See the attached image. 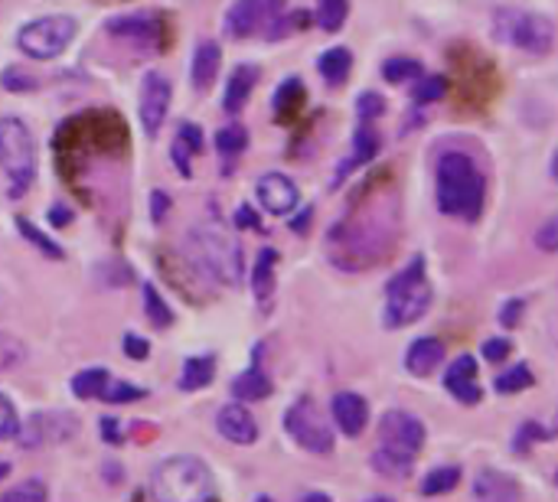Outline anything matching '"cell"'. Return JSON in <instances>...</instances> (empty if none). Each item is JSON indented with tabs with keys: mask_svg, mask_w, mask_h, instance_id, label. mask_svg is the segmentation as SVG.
Returning <instances> with one entry per match:
<instances>
[{
	"mask_svg": "<svg viewBox=\"0 0 558 502\" xmlns=\"http://www.w3.org/2000/svg\"><path fill=\"white\" fill-rule=\"evenodd\" d=\"M392 238H396V206L386 216H376V209L369 212V219L347 216L330 232V258L343 271H366L369 265L389 255Z\"/></svg>",
	"mask_w": 558,
	"mask_h": 502,
	"instance_id": "1",
	"label": "cell"
},
{
	"mask_svg": "<svg viewBox=\"0 0 558 502\" xmlns=\"http://www.w3.org/2000/svg\"><path fill=\"white\" fill-rule=\"evenodd\" d=\"M435 196L445 216L461 219V222H477L487 203V180L477 160L464 150L445 154L435 170Z\"/></svg>",
	"mask_w": 558,
	"mask_h": 502,
	"instance_id": "2",
	"label": "cell"
},
{
	"mask_svg": "<svg viewBox=\"0 0 558 502\" xmlns=\"http://www.w3.org/2000/svg\"><path fill=\"white\" fill-rule=\"evenodd\" d=\"M186 258L190 265L206 274L216 284L235 287L245 274V261H242V245L239 238L222 229L219 222H199L186 232Z\"/></svg>",
	"mask_w": 558,
	"mask_h": 502,
	"instance_id": "3",
	"label": "cell"
},
{
	"mask_svg": "<svg viewBox=\"0 0 558 502\" xmlns=\"http://www.w3.org/2000/svg\"><path fill=\"white\" fill-rule=\"evenodd\" d=\"M150 497L160 502H206L216 500L213 470L190 454L167 457L150 470Z\"/></svg>",
	"mask_w": 558,
	"mask_h": 502,
	"instance_id": "4",
	"label": "cell"
},
{
	"mask_svg": "<svg viewBox=\"0 0 558 502\" xmlns=\"http://www.w3.org/2000/svg\"><path fill=\"white\" fill-rule=\"evenodd\" d=\"M435 301L432 281L425 274V258L415 255L389 284H386V330H402L409 323H418Z\"/></svg>",
	"mask_w": 558,
	"mask_h": 502,
	"instance_id": "5",
	"label": "cell"
},
{
	"mask_svg": "<svg viewBox=\"0 0 558 502\" xmlns=\"http://www.w3.org/2000/svg\"><path fill=\"white\" fill-rule=\"evenodd\" d=\"M0 170L7 173V196L23 199L36 180V140L23 118H0Z\"/></svg>",
	"mask_w": 558,
	"mask_h": 502,
	"instance_id": "6",
	"label": "cell"
},
{
	"mask_svg": "<svg viewBox=\"0 0 558 502\" xmlns=\"http://www.w3.org/2000/svg\"><path fill=\"white\" fill-rule=\"evenodd\" d=\"M494 33L500 42H510L530 56H549L556 46V23L536 10L500 7L494 13Z\"/></svg>",
	"mask_w": 558,
	"mask_h": 502,
	"instance_id": "7",
	"label": "cell"
},
{
	"mask_svg": "<svg viewBox=\"0 0 558 502\" xmlns=\"http://www.w3.org/2000/svg\"><path fill=\"white\" fill-rule=\"evenodd\" d=\"M75 33H78L75 16H69V13H52V16H39V20H29L26 26H20L16 46H20L23 56L43 59V62H46V59H59V56L72 46Z\"/></svg>",
	"mask_w": 558,
	"mask_h": 502,
	"instance_id": "8",
	"label": "cell"
},
{
	"mask_svg": "<svg viewBox=\"0 0 558 502\" xmlns=\"http://www.w3.org/2000/svg\"><path fill=\"white\" fill-rule=\"evenodd\" d=\"M284 431L307 454H333V444H337L333 428L324 421V415L317 412L311 399H298L284 412Z\"/></svg>",
	"mask_w": 558,
	"mask_h": 502,
	"instance_id": "9",
	"label": "cell"
},
{
	"mask_svg": "<svg viewBox=\"0 0 558 502\" xmlns=\"http://www.w3.org/2000/svg\"><path fill=\"white\" fill-rule=\"evenodd\" d=\"M78 434V418L69 412H36L29 415L26 425L16 428V441L20 448L33 451V448H46V444H62L72 441Z\"/></svg>",
	"mask_w": 558,
	"mask_h": 502,
	"instance_id": "10",
	"label": "cell"
},
{
	"mask_svg": "<svg viewBox=\"0 0 558 502\" xmlns=\"http://www.w3.org/2000/svg\"><path fill=\"white\" fill-rule=\"evenodd\" d=\"M170 101H173V85L163 72L150 69L144 72L141 78V98H137V118H141V127L147 137H157L163 121H167V111H170Z\"/></svg>",
	"mask_w": 558,
	"mask_h": 502,
	"instance_id": "11",
	"label": "cell"
},
{
	"mask_svg": "<svg viewBox=\"0 0 558 502\" xmlns=\"http://www.w3.org/2000/svg\"><path fill=\"white\" fill-rule=\"evenodd\" d=\"M379 444L392 448L399 454L418 457V451L425 448V425L418 415L405 412V408H392L379 418Z\"/></svg>",
	"mask_w": 558,
	"mask_h": 502,
	"instance_id": "12",
	"label": "cell"
},
{
	"mask_svg": "<svg viewBox=\"0 0 558 502\" xmlns=\"http://www.w3.org/2000/svg\"><path fill=\"white\" fill-rule=\"evenodd\" d=\"M281 10L284 0H235L226 13V33L232 39H248L262 33Z\"/></svg>",
	"mask_w": 558,
	"mask_h": 502,
	"instance_id": "13",
	"label": "cell"
},
{
	"mask_svg": "<svg viewBox=\"0 0 558 502\" xmlns=\"http://www.w3.org/2000/svg\"><path fill=\"white\" fill-rule=\"evenodd\" d=\"M255 196H258V206L268 212V216H291L301 203V193H298V183L288 176V173H265L258 183H255Z\"/></svg>",
	"mask_w": 558,
	"mask_h": 502,
	"instance_id": "14",
	"label": "cell"
},
{
	"mask_svg": "<svg viewBox=\"0 0 558 502\" xmlns=\"http://www.w3.org/2000/svg\"><path fill=\"white\" fill-rule=\"evenodd\" d=\"M445 389L461 405H481L484 402V385L477 379V359L474 356H458L445 372Z\"/></svg>",
	"mask_w": 558,
	"mask_h": 502,
	"instance_id": "15",
	"label": "cell"
},
{
	"mask_svg": "<svg viewBox=\"0 0 558 502\" xmlns=\"http://www.w3.org/2000/svg\"><path fill=\"white\" fill-rule=\"evenodd\" d=\"M216 428H219V434H222L229 444H239V448H248V444L258 441V421H255V415H252L242 402L226 405V408L216 415Z\"/></svg>",
	"mask_w": 558,
	"mask_h": 502,
	"instance_id": "16",
	"label": "cell"
},
{
	"mask_svg": "<svg viewBox=\"0 0 558 502\" xmlns=\"http://www.w3.org/2000/svg\"><path fill=\"white\" fill-rule=\"evenodd\" d=\"M333 421H337V428L347 434V438H360L363 431H366V425H369V405H366V399L363 395H356V392H340L337 399H333Z\"/></svg>",
	"mask_w": 558,
	"mask_h": 502,
	"instance_id": "17",
	"label": "cell"
},
{
	"mask_svg": "<svg viewBox=\"0 0 558 502\" xmlns=\"http://www.w3.org/2000/svg\"><path fill=\"white\" fill-rule=\"evenodd\" d=\"M258 78H262V69H258V65H252V62L235 65L232 75H229V82H226V91H222V108H226L229 114H239V111L248 105V98H252Z\"/></svg>",
	"mask_w": 558,
	"mask_h": 502,
	"instance_id": "18",
	"label": "cell"
},
{
	"mask_svg": "<svg viewBox=\"0 0 558 502\" xmlns=\"http://www.w3.org/2000/svg\"><path fill=\"white\" fill-rule=\"evenodd\" d=\"M379 150H383L379 131H376L369 121H360V124H356V134H353V157H350V160H343V167L337 170V183H340L347 173H353L356 167L373 163V160L379 157Z\"/></svg>",
	"mask_w": 558,
	"mask_h": 502,
	"instance_id": "19",
	"label": "cell"
},
{
	"mask_svg": "<svg viewBox=\"0 0 558 502\" xmlns=\"http://www.w3.org/2000/svg\"><path fill=\"white\" fill-rule=\"evenodd\" d=\"M219 62H222V49H219V42L203 39V42L193 49L190 82H193V88H196V91H206V88L216 82V75H219Z\"/></svg>",
	"mask_w": 558,
	"mask_h": 502,
	"instance_id": "20",
	"label": "cell"
},
{
	"mask_svg": "<svg viewBox=\"0 0 558 502\" xmlns=\"http://www.w3.org/2000/svg\"><path fill=\"white\" fill-rule=\"evenodd\" d=\"M441 363H445V346H441V340H435V336L415 340V343L409 346V353H405V369H409V376H415V379L432 376Z\"/></svg>",
	"mask_w": 558,
	"mask_h": 502,
	"instance_id": "21",
	"label": "cell"
},
{
	"mask_svg": "<svg viewBox=\"0 0 558 502\" xmlns=\"http://www.w3.org/2000/svg\"><path fill=\"white\" fill-rule=\"evenodd\" d=\"M474 497L484 502H517L523 497L520 483L500 470H481L474 480Z\"/></svg>",
	"mask_w": 558,
	"mask_h": 502,
	"instance_id": "22",
	"label": "cell"
},
{
	"mask_svg": "<svg viewBox=\"0 0 558 502\" xmlns=\"http://www.w3.org/2000/svg\"><path fill=\"white\" fill-rule=\"evenodd\" d=\"M199 150H203V131H199V124L183 121L180 131H177V137H173V144H170V157H173L180 176H193V167L190 163H193V157Z\"/></svg>",
	"mask_w": 558,
	"mask_h": 502,
	"instance_id": "23",
	"label": "cell"
},
{
	"mask_svg": "<svg viewBox=\"0 0 558 502\" xmlns=\"http://www.w3.org/2000/svg\"><path fill=\"white\" fill-rule=\"evenodd\" d=\"M108 29L114 36H124V39H137V42H150V39H160V16L154 13H131V16H118V20H108Z\"/></svg>",
	"mask_w": 558,
	"mask_h": 502,
	"instance_id": "24",
	"label": "cell"
},
{
	"mask_svg": "<svg viewBox=\"0 0 558 502\" xmlns=\"http://www.w3.org/2000/svg\"><path fill=\"white\" fill-rule=\"evenodd\" d=\"M415 461L418 457H409V454H399L392 448H376L373 457H369V467L383 477V480H409L412 470H415Z\"/></svg>",
	"mask_w": 558,
	"mask_h": 502,
	"instance_id": "25",
	"label": "cell"
},
{
	"mask_svg": "<svg viewBox=\"0 0 558 502\" xmlns=\"http://www.w3.org/2000/svg\"><path fill=\"white\" fill-rule=\"evenodd\" d=\"M304 101H307V88H304V82L301 78H284L281 85H278V91H275V98H271V108H275V118L278 121H294L298 114H301V108H304Z\"/></svg>",
	"mask_w": 558,
	"mask_h": 502,
	"instance_id": "26",
	"label": "cell"
},
{
	"mask_svg": "<svg viewBox=\"0 0 558 502\" xmlns=\"http://www.w3.org/2000/svg\"><path fill=\"white\" fill-rule=\"evenodd\" d=\"M275 265H278V252L275 248H262L255 255V268H252V294L262 307H268L271 294H275Z\"/></svg>",
	"mask_w": 558,
	"mask_h": 502,
	"instance_id": "27",
	"label": "cell"
},
{
	"mask_svg": "<svg viewBox=\"0 0 558 502\" xmlns=\"http://www.w3.org/2000/svg\"><path fill=\"white\" fill-rule=\"evenodd\" d=\"M317 72L324 75V82L327 85H343L347 78H350V72H353V52L347 49V46H333V49H327V52H320V59H317Z\"/></svg>",
	"mask_w": 558,
	"mask_h": 502,
	"instance_id": "28",
	"label": "cell"
},
{
	"mask_svg": "<svg viewBox=\"0 0 558 502\" xmlns=\"http://www.w3.org/2000/svg\"><path fill=\"white\" fill-rule=\"evenodd\" d=\"M213 379H216V356H193V359L183 363V372H180V382L177 385L183 392H199Z\"/></svg>",
	"mask_w": 558,
	"mask_h": 502,
	"instance_id": "29",
	"label": "cell"
},
{
	"mask_svg": "<svg viewBox=\"0 0 558 502\" xmlns=\"http://www.w3.org/2000/svg\"><path fill=\"white\" fill-rule=\"evenodd\" d=\"M232 395H235L239 402H265V399L271 395V379H268L258 366H252V369H245L242 376H235Z\"/></svg>",
	"mask_w": 558,
	"mask_h": 502,
	"instance_id": "30",
	"label": "cell"
},
{
	"mask_svg": "<svg viewBox=\"0 0 558 502\" xmlns=\"http://www.w3.org/2000/svg\"><path fill=\"white\" fill-rule=\"evenodd\" d=\"M108 379H111V376H108L105 366L82 369V372L72 379V392H75V399H82V402H101V392H105Z\"/></svg>",
	"mask_w": 558,
	"mask_h": 502,
	"instance_id": "31",
	"label": "cell"
},
{
	"mask_svg": "<svg viewBox=\"0 0 558 502\" xmlns=\"http://www.w3.org/2000/svg\"><path fill=\"white\" fill-rule=\"evenodd\" d=\"M422 75H425L422 62H418V59H409V56H392V59H386V65H383V78L392 82V85H412V82L422 78Z\"/></svg>",
	"mask_w": 558,
	"mask_h": 502,
	"instance_id": "32",
	"label": "cell"
},
{
	"mask_svg": "<svg viewBox=\"0 0 558 502\" xmlns=\"http://www.w3.org/2000/svg\"><path fill=\"white\" fill-rule=\"evenodd\" d=\"M461 483V467H435L432 474H425L422 480V497H445L451 490H458Z\"/></svg>",
	"mask_w": 558,
	"mask_h": 502,
	"instance_id": "33",
	"label": "cell"
},
{
	"mask_svg": "<svg viewBox=\"0 0 558 502\" xmlns=\"http://www.w3.org/2000/svg\"><path fill=\"white\" fill-rule=\"evenodd\" d=\"M141 294H144V317H147L154 327H160V330L170 327V323H173V310H170L167 301L157 294V287H154L150 281H144V284H141Z\"/></svg>",
	"mask_w": 558,
	"mask_h": 502,
	"instance_id": "34",
	"label": "cell"
},
{
	"mask_svg": "<svg viewBox=\"0 0 558 502\" xmlns=\"http://www.w3.org/2000/svg\"><path fill=\"white\" fill-rule=\"evenodd\" d=\"M533 382H536L533 369H530L526 363H517L513 369H507V372H500V376H497L494 389H497L500 395H517V392H526Z\"/></svg>",
	"mask_w": 558,
	"mask_h": 502,
	"instance_id": "35",
	"label": "cell"
},
{
	"mask_svg": "<svg viewBox=\"0 0 558 502\" xmlns=\"http://www.w3.org/2000/svg\"><path fill=\"white\" fill-rule=\"evenodd\" d=\"M347 16H350V0H317V23L324 33L343 29Z\"/></svg>",
	"mask_w": 558,
	"mask_h": 502,
	"instance_id": "36",
	"label": "cell"
},
{
	"mask_svg": "<svg viewBox=\"0 0 558 502\" xmlns=\"http://www.w3.org/2000/svg\"><path fill=\"white\" fill-rule=\"evenodd\" d=\"M245 147H248V131H245L242 124H226V127L216 134V150H219L226 160H235Z\"/></svg>",
	"mask_w": 558,
	"mask_h": 502,
	"instance_id": "37",
	"label": "cell"
},
{
	"mask_svg": "<svg viewBox=\"0 0 558 502\" xmlns=\"http://www.w3.org/2000/svg\"><path fill=\"white\" fill-rule=\"evenodd\" d=\"M311 23V16L304 13V10H281L268 26H265V39H284V36H291L294 29H301V26H307Z\"/></svg>",
	"mask_w": 558,
	"mask_h": 502,
	"instance_id": "38",
	"label": "cell"
},
{
	"mask_svg": "<svg viewBox=\"0 0 558 502\" xmlns=\"http://www.w3.org/2000/svg\"><path fill=\"white\" fill-rule=\"evenodd\" d=\"M16 229H20V235H23L36 252H43L46 258H52V261H59V258H62V245H56V242H52L46 232H39L29 219H23V216H20V219H16Z\"/></svg>",
	"mask_w": 558,
	"mask_h": 502,
	"instance_id": "39",
	"label": "cell"
},
{
	"mask_svg": "<svg viewBox=\"0 0 558 502\" xmlns=\"http://www.w3.org/2000/svg\"><path fill=\"white\" fill-rule=\"evenodd\" d=\"M415 82H418V85L412 88L415 105H432V101H438V98L448 95V78H445V75H422V78H415Z\"/></svg>",
	"mask_w": 558,
	"mask_h": 502,
	"instance_id": "40",
	"label": "cell"
},
{
	"mask_svg": "<svg viewBox=\"0 0 558 502\" xmlns=\"http://www.w3.org/2000/svg\"><path fill=\"white\" fill-rule=\"evenodd\" d=\"M137 399H147V389H137V385L121 382V379H108V385L101 392V402H108V405H131Z\"/></svg>",
	"mask_w": 558,
	"mask_h": 502,
	"instance_id": "41",
	"label": "cell"
},
{
	"mask_svg": "<svg viewBox=\"0 0 558 502\" xmlns=\"http://www.w3.org/2000/svg\"><path fill=\"white\" fill-rule=\"evenodd\" d=\"M23 363H26V346L16 336H10V333L0 330V372H13Z\"/></svg>",
	"mask_w": 558,
	"mask_h": 502,
	"instance_id": "42",
	"label": "cell"
},
{
	"mask_svg": "<svg viewBox=\"0 0 558 502\" xmlns=\"http://www.w3.org/2000/svg\"><path fill=\"white\" fill-rule=\"evenodd\" d=\"M46 497H49V490H46V483H43V480H23V483L10 487L3 500H7V502H20V500L43 502Z\"/></svg>",
	"mask_w": 558,
	"mask_h": 502,
	"instance_id": "43",
	"label": "cell"
},
{
	"mask_svg": "<svg viewBox=\"0 0 558 502\" xmlns=\"http://www.w3.org/2000/svg\"><path fill=\"white\" fill-rule=\"evenodd\" d=\"M356 114H360V121L383 118V114H386V98L376 95V91H363V95L356 98Z\"/></svg>",
	"mask_w": 558,
	"mask_h": 502,
	"instance_id": "44",
	"label": "cell"
},
{
	"mask_svg": "<svg viewBox=\"0 0 558 502\" xmlns=\"http://www.w3.org/2000/svg\"><path fill=\"white\" fill-rule=\"evenodd\" d=\"M20 428V418H16V408L13 402L0 392V441H10Z\"/></svg>",
	"mask_w": 558,
	"mask_h": 502,
	"instance_id": "45",
	"label": "cell"
},
{
	"mask_svg": "<svg viewBox=\"0 0 558 502\" xmlns=\"http://www.w3.org/2000/svg\"><path fill=\"white\" fill-rule=\"evenodd\" d=\"M0 82H3V88H7V91H33V88H36V78H33V75H26V72H23V69H16V65H13V69H7V72L0 75Z\"/></svg>",
	"mask_w": 558,
	"mask_h": 502,
	"instance_id": "46",
	"label": "cell"
},
{
	"mask_svg": "<svg viewBox=\"0 0 558 502\" xmlns=\"http://www.w3.org/2000/svg\"><path fill=\"white\" fill-rule=\"evenodd\" d=\"M549 438V431H543V425L539 421H526L523 425V431H520V438H517V454H526V444L533 441H546Z\"/></svg>",
	"mask_w": 558,
	"mask_h": 502,
	"instance_id": "47",
	"label": "cell"
},
{
	"mask_svg": "<svg viewBox=\"0 0 558 502\" xmlns=\"http://www.w3.org/2000/svg\"><path fill=\"white\" fill-rule=\"evenodd\" d=\"M124 356L128 359H147L150 356V343L137 333H124Z\"/></svg>",
	"mask_w": 558,
	"mask_h": 502,
	"instance_id": "48",
	"label": "cell"
},
{
	"mask_svg": "<svg viewBox=\"0 0 558 502\" xmlns=\"http://www.w3.org/2000/svg\"><path fill=\"white\" fill-rule=\"evenodd\" d=\"M510 353H513V343H510V340H500V336H497V340H487V343H484V359H487V363H504Z\"/></svg>",
	"mask_w": 558,
	"mask_h": 502,
	"instance_id": "49",
	"label": "cell"
},
{
	"mask_svg": "<svg viewBox=\"0 0 558 502\" xmlns=\"http://www.w3.org/2000/svg\"><path fill=\"white\" fill-rule=\"evenodd\" d=\"M167 212H170V196L163 189H154L150 193V222L160 225L167 219Z\"/></svg>",
	"mask_w": 558,
	"mask_h": 502,
	"instance_id": "50",
	"label": "cell"
},
{
	"mask_svg": "<svg viewBox=\"0 0 558 502\" xmlns=\"http://www.w3.org/2000/svg\"><path fill=\"white\" fill-rule=\"evenodd\" d=\"M536 242H539V248H543V252H556L558 248V222L556 219H549V222L539 229Z\"/></svg>",
	"mask_w": 558,
	"mask_h": 502,
	"instance_id": "51",
	"label": "cell"
},
{
	"mask_svg": "<svg viewBox=\"0 0 558 502\" xmlns=\"http://www.w3.org/2000/svg\"><path fill=\"white\" fill-rule=\"evenodd\" d=\"M101 438H105L108 444H121V441H124L121 421H118V418H101Z\"/></svg>",
	"mask_w": 558,
	"mask_h": 502,
	"instance_id": "52",
	"label": "cell"
},
{
	"mask_svg": "<svg viewBox=\"0 0 558 502\" xmlns=\"http://www.w3.org/2000/svg\"><path fill=\"white\" fill-rule=\"evenodd\" d=\"M520 314H523V301H510V304H504V310H500V323H504V327H517V323H520Z\"/></svg>",
	"mask_w": 558,
	"mask_h": 502,
	"instance_id": "53",
	"label": "cell"
},
{
	"mask_svg": "<svg viewBox=\"0 0 558 502\" xmlns=\"http://www.w3.org/2000/svg\"><path fill=\"white\" fill-rule=\"evenodd\" d=\"M235 225H239V229H258L255 209H252V206H239V209H235Z\"/></svg>",
	"mask_w": 558,
	"mask_h": 502,
	"instance_id": "54",
	"label": "cell"
},
{
	"mask_svg": "<svg viewBox=\"0 0 558 502\" xmlns=\"http://www.w3.org/2000/svg\"><path fill=\"white\" fill-rule=\"evenodd\" d=\"M49 222H52V225H69V222H72V216H69V209L52 206V209H49Z\"/></svg>",
	"mask_w": 558,
	"mask_h": 502,
	"instance_id": "55",
	"label": "cell"
},
{
	"mask_svg": "<svg viewBox=\"0 0 558 502\" xmlns=\"http://www.w3.org/2000/svg\"><path fill=\"white\" fill-rule=\"evenodd\" d=\"M307 222H311V209H304V212H301V222H298V219H294V222H291V225H294V232H298V229H301V232H304V229H307Z\"/></svg>",
	"mask_w": 558,
	"mask_h": 502,
	"instance_id": "56",
	"label": "cell"
},
{
	"mask_svg": "<svg viewBox=\"0 0 558 502\" xmlns=\"http://www.w3.org/2000/svg\"><path fill=\"white\" fill-rule=\"evenodd\" d=\"M10 470H13V467H10L7 461H0V483H3L7 477H10Z\"/></svg>",
	"mask_w": 558,
	"mask_h": 502,
	"instance_id": "57",
	"label": "cell"
}]
</instances>
